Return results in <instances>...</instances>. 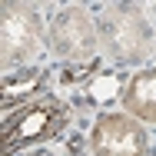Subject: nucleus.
Segmentation results:
<instances>
[{
  "label": "nucleus",
  "mask_w": 156,
  "mask_h": 156,
  "mask_svg": "<svg viewBox=\"0 0 156 156\" xmlns=\"http://www.w3.org/2000/svg\"><path fill=\"white\" fill-rule=\"evenodd\" d=\"M50 50V23L40 17L37 3L7 0L0 7V66L3 73L33 66Z\"/></svg>",
  "instance_id": "2"
},
{
  "label": "nucleus",
  "mask_w": 156,
  "mask_h": 156,
  "mask_svg": "<svg viewBox=\"0 0 156 156\" xmlns=\"http://www.w3.org/2000/svg\"><path fill=\"white\" fill-rule=\"evenodd\" d=\"M120 103L123 113H129L133 120L156 126V66H143L129 76V87Z\"/></svg>",
  "instance_id": "8"
},
{
  "label": "nucleus",
  "mask_w": 156,
  "mask_h": 156,
  "mask_svg": "<svg viewBox=\"0 0 156 156\" xmlns=\"http://www.w3.org/2000/svg\"><path fill=\"white\" fill-rule=\"evenodd\" d=\"M96 13L100 47L116 66H140L156 53V23L146 20L143 3H100Z\"/></svg>",
  "instance_id": "1"
},
{
  "label": "nucleus",
  "mask_w": 156,
  "mask_h": 156,
  "mask_svg": "<svg viewBox=\"0 0 156 156\" xmlns=\"http://www.w3.org/2000/svg\"><path fill=\"white\" fill-rule=\"evenodd\" d=\"M47 76L50 73L43 66H20V70L3 73V80H0V110H3V116H10V113L23 110L27 103L47 96Z\"/></svg>",
  "instance_id": "6"
},
{
  "label": "nucleus",
  "mask_w": 156,
  "mask_h": 156,
  "mask_svg": "<svg viewBox=\"0 0 156 156\" xmlns=\"http://www.w3.org/2000/svg\"><path fill=\"white\" fill-rule=\"evenodd\" d=\"M50 53L63 63L100 60V30L93 10L83 3H66L50 17Z\"/></svg>",
  "instance_id": "4"
},
{
  "label": "nucleus",
  "mask_w": 156,
  "mask_h": 156,
  "mask_svg": "<svg viewBox=\"0 0 156 156\" xmlns=\"http://www.w3.org/2000/svg\"><path fill=\"white\" fill-rule=\"evenodd\" d=\"M63 156H87L80 133H70V136H66V150H63Z\"/></svg>",
  "instance_id": "10"
},
{
  "label": "nucleus",
  "mask_w": 156,
  "mask_h": 156,
  "mask_svg": "<svg viewBox=\"0 0 156 156\" xmlns=\"http://www.w3.org/2000/svg\"><path fill=\"white\" fill-rule=\"evenodd\" d=\"M126 87H129V80L120 70H100L83 90H76L73 106L76 110H103L106 113V106H113L116 100H123Z\"/></svg>",
  "instance_id": "7"
},
{
  "label": "nucleus",
  "mask_w": 156,
  "mask_h": 156,
  "mask_svg": "<svg viewBox=\"0 0 156 156\" xmlns=\"http://www.w3.org/2000/svg\"><path fill=\"white\" fill-rule=\"evenodd\" d=\"M66 126H70V103L47 93L40 100H33V103H27L23 110L3 116L0 156H17L27 146H40V143L60 136Z\"/></svg>",
  "instance_id": "3"
},
{
  "label": "nucleus",
  "mask_w": 156,
  "mask_h": 156,
  "mask_svg": "<svg viewBox=\"0 0 156 156\" xmlns=\"http://www.w3.org/2000/svg\"><path fill=\"white\" fill-rule=\"evenodd\" d=\"M23 156H57L50 146H37V150H30V153H23Z\"/></svg>",
  "instance_id": "11"
},
{
  "label": "nucleus",
  "mask_w": 156,
  "mask_h": 156,
  "mask_svg": "<svg viewBox=\"0 0 156 156\" xmlns=\"http://www.w3.org/2000/svg\"><path fill=\"white\" fill-rule=\"evenodd\" d=\"M100 70H103V60H93V63H63L60 70H57V80H60V87H66V90H83Z\"/></svg>",
  "instance_id": "9"
},
{
  "label": "nucleus",
  "mask_w": 156,
  "mask_h": 156,
  "mask_svg": "<svg viewBox=\"0 0 156 156\" xmlns=\"http://www.w3.org/2000/svg\"><path fill=\"white\" fill-rule=\"evenodd\" d=\"M90 146L93 156H146L150 140L129 113H100L90 129Z\"/></svg>",
  "instance_id": "5"
}]
</instances>
